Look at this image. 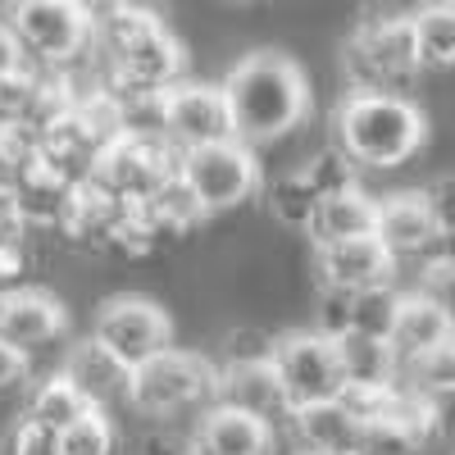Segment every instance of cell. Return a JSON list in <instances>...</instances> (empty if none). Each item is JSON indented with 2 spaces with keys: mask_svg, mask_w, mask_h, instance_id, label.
Segmentation results:
<instances>
[{
  "mask_svg": "<svg viewBox=\"0 0 455 455\" xmlns=\"http://www.w3.org/2000/svg\"><path fill=\"white\" fill-rule=\"evenodd\" d=\"M219 92L228 105V128L246 146L274 141L300 128V119L310 114L306 73L278 51H255L242 64H233V73L219 83Z\"/></svg>",
  "mask_w": 455,
  "mask_h": 455,
  "instance_id": "6da1fadb",
  "label": "cell"
},
{
  "mask_svg": "<svg viewBox=\"0 0 455 455\" xmlns=\"http://www.w3.org/2000/svg\"><path fill=\"white\" fill-rule=\"evenodd\" d=\"M92 36L109 60V87H137V92H164L182 78L187 55L169 23L146 5H119L92 23Z\"/></svg>",
  "mask_w": 455,
  "mask_h": 455,
  "instance_id": "7a4b0ae2",
  "label": "cell"
},
{
  "mask_svg": "<svg viewBox=\"0 0 455 455\" xmlns=\"http://www.w3.org/2000/svg\"><path fill=\"white\" fill-rule=\"evenodd\" d=\"M332 132L337 150L351 164L396 169L419 156V146L428 141V119L396 92H351L332 114Z\"/></svg>",
  "mask_w": 455,
  "mask_h": 455,
  "instance_id": "3957f363",
  "label": "cell"
},
{
  "mask_svg": "<svg viewBox=\"0 0 455 455\" xmlns=\"http://www.w3.org/2000/svg\"><path fill=\"white\" fill-rule=\"evenodd\" d=\"M124 401L137 414H150V419H173V414H187L205 401H214V364L205 355L192 351H156L141 364L128 369V387Z\"/></svg>",
  "mask_w": 455,
  "mask_h": 455,
  "instance_id": "277c9868",
  "label": "cell"
},
{
  "mask_svg": "<svg viewBox=\"0 0 455 455\" xmlns=\"http://www.w3.org/2000/svg\"><path fill=\"white\" fill-rule=\"evenodd\" d=\"M341 68H347L351 92H392L419 73L414 55V32L405 14H369L355 23V32L341 46Z\"/></svg>",
  "mask_w": 455,
  "mask_h": 455,
  "instance_id": "5b68a950",
  "label": "cell"
},
{
  "mask_svg": "<svg viewBox=\"0 0 455 455\" xmlns=\"http://www.w3.org/2000/svg\"><path fill=\"white\" fill-rule=\"evenodd\" d=\"M178 173L210 214L251 201L255 187H259L255 150L237 137H219V141H205V146L178 150Z\"/></svg>",
  "mask_w": 455,
  "mask_h": 455,
  "instance_id": "8992f818",
  "label": "cell"
},
{
  "mask_svg": "<svg viewBox=\"0 0 455 455\" xmlns=\"http://www.w3.org/2000/svg\"><path fill=\"white\" fill-rule=\"evenodd\" d=\"M5 28L14 32L19 51L42 64H64L92 42V19L68 0H14L5 10Z\"/></svg>",
  "mask_w": 455,
  "mask_h": 455,
  "instance_id": "52a82bcc",
  "label": "cell"
},
{
  "mask_svg": "<svg viewBox=\"0 0 455 455\" xmlns=\"http://www.w3.org/2000/svg\"><path fill=\"white\" fill-rule=\"evenodd\" d=\"M178 173V146H169L164 137H137V132H119L100 156L92 178L105 182L114 196L124 201H146L164 178Z\"/></svg>",
  "mask_w": 455,
  "mask_h": 455,
  "instance_id": "ba28073f",
  "label": "cell"
},
{
  "mask_svg": "<svg viewBox=\"0 0 455 455\" xmlns=\"http://www.w3.org/2000/svg\"><path fill=\"white\" fill-rule=\"evenodd\" d=\"M92 337L132 369L146 355H156V351L169 347V341H173V323H169V315L150 296H109L105 306L96 310Z\"/></svg>",
  "mask_w": 455,
  "mask_h": 455,
  "instance_id": "9c48e42d",
  "label": "cell"
},
{
  "mask_svg": "<svg viewBox=\"0 0 455 455\" xmlns=\"http://www.w3.org/2000/svg\"><path fill=\"white\" fill-rule=\"evenodd\" d=\"M269 360H274V369L283 378V392H287L291 405L337 396V387H341V373H337V360H332V341L319 328L283 332L274 341Z\"/></svg>",
  "mask_w": 455,
  "mask_h": 455,
  "instance_id": "30bf717a",
  "label": "cell"
},
{
  "mask_svg": "<svg viewBox=\"0 0 455 455\" xmlns=\"http://www.w3.org/2000/svg\"><path fill=\"white\" fill-rule=\"evenodd\" d=\"M160 132L169 146H205L219 137H233L228 128V105L219 83H169L160 92Z\"/></svg>",
  "mask_w": 455,
  "mask_h": 455,
  "instance_id": "8fae6325",
  "label": "cell"
},
{
  "mask_svg": "<svg viewBox=\"0 0 455 455\" xmlns=\"http://www.w3.org/2000/svg\"><path fill=\"white\" fill-rule=\"evenodd\" d=\"M214 401L246 410L264 424H278L291 414V401L283 392V378H278L269 351L264 355H233L228 364H214Z\"/></svg>",
  "mask_w": 455,
  "mask_h": 455,
  "instance_id": "7c38bea8",
  "label": "cell"
},
{
  "mask_svg": "<svg viewBox=\"0 0 455 455\" xmlns=\"http://www.w3.org/2000/svg\"><path fill=\"white\" fill-rule=\"evenodd\" d=\"M315 274L323 291H360L373 283H392L396 259L373 233L360 237H337L315 246Z\"/></svg>",
  "mask_w": 455,
  "mask_h": 455,
  "instance_id": "4fadbf2b",
  "label": "cell"
},
{
  "mask_svg": "<svg viewBox=\"0 0 455 455\" xmlns=\"http://www.w3.org/2000/svg\"><path fill=\"white\" fill-rule=\"evenodd\" d=\"M373 237L392 251V259H424L433 251H446V233L433 219L424 192H396L387 201H378Z\"/></svg>",
  "mask_w": 455,
  "mask_h": 455,
  "instance_id": "5bb4252c",
  "label": "cell"
},
{
  "mask_svg": "<svg viewBox=\"0 0 455 455\" xmlns=\"http://www.w3.org/2000/svg\"><path fill=\"white\" fill-rule=\"evenodd\" d=\"M68 310L64 300L42 291V287H0V337L10 347H46V341L64 337Z\"/></svg>",
  "mask_w": 455,
  "mask_h": 455,
  "instance_id": "9a60e30c",
  "label": "cell"
},
{
  "mask_svg": "<svg viewBox=\"0 0 455 455\" xmlns=\"http://www.w3.org/2000/svg\"><path fill=\"white\" fill-rule=\"evenodd\" d=\"M132 201L124 196H114L105 182L96 178H83V182H73V192L60 210V233L68 242H83V246H109V233L119 228V219L128 214Z\"/></svg>",
  "mask_w": 455,
  "mask_h": 455,
  "instance_id": "2e32d148",
  "label": "cell"
},
{
  "mask_svg": "<svg viewBox=\"0 0 455 455\" xmlns=\"http://www.w3.org/2000/svg\"><path fill=\"white\" fill-rule=\"evenodd\" d=\"M446 341H455L451 306L424 296V291H405L396 300V315H392V328H387V347L396 351V360L424 355L433 347H446Z\"/></svg>",
  "mask_w": 455,
  "mask_h": 455,
  "instance_id": "e0dca14e",
  "label": "cell"
},
{
  "mask_svg": "<svg viewBox=\"0 0 455 455\" xmlns=\"http://www.w3.org/2000/svg\"><path fill=\"white\" fill-rule=\"evenodd\" d=\"M287 424L296 433L300 451H319V455H355L360 442V419L341 405L337 396L323 401H306V405H291Z\"/></svg>",
  "mask_w": 455,
  "mask_h": 455,
  "instance_id": "ac0fdd59",
  "label": "cell"
},
{
  "mask_svg": "<svg viewBox=\"0 0 455 455\" xmlns=\"http://www.w3.org/2000/svg\"><path fill=\"white\" fill-rule=\"evenodd\" d=\"M269 451H274V424L233 405H214L192 437V455H269Z\"/></svg>",
  "mask_w": 455,
  "mask_h": 455,
  "instance_id": "d6986e66",
  "label": "cell"
},
{
  "mask_svg": "<svg viewBox=\"0 0 455 455\" xmlns=\"http://www.w3.org/2000/svg\"><path fill=\"white\" fill-rule=\"evenodd\" d=\"M78 396L87 405H105V401H124V387H128V364L114 355L109 347H100L96 337H83L78 347L68 351L64 369H60Z\"/></svg>",
  "mask_w": 455,
  "mask_h": 455,
  "instance_id": "ffe728a7",
  "label": "cell"
},
{
  "mask_svg": "<svg viewBox=\"0 0 455 455\" xmlns=\"http://www.w3.org/2000/svg\"><path fill=\"white\" fill-rule=\"evenodd\" d=\"M373 214H378V201L364 192V187L347 182V187H332L315 201V214L306 223L310 242H337V237H360V233H373Z\"/></svg>",
  "mask_w": 455,
  "mask_h": 455,
  "instance_id": "44dd1931",
  "label": "cell"
},
{
  "mask_svg": "<svg viewBox=\"0 0 455 455\" xmlns=\"http://www.w3.org/2000/svg\"><path fill=\"white\" fill-rule=\"evenodd\" d=\"M328 341H332V360H337L341 383H373V387H392L396 383V351L387 347L383 337L341 328Z\"/></svg>",
  "mask_w": 455,
  "mask_h": 455,
  "instance_id": "7402d4cb",
  "label": "cell"
},
{
  "mask_svg": "<svg viewBox=\"0 0 455 455\" xmlns=\"http://www.w3.org/2000/svg\"><path fill=\"white\" fill-rule=\"evenodd\" d=\"M137 210H141V219L150 223V233H156L160 242H164V237H187V233H196V228L210 219V210L196 201V192L182 182V173L164 178L146 201H137Z\"/></svg>",
  "mask_w": 455,
  "mask_h": 455,
  "instance_id": "603a6c76",
  "label": "cell"
},
{
  "mask_svg": "<svg viewBox=\"0 0 455 455\" xmlns=\"http://www.w3.org/2000/svg\"><path fill=\"white\" fill-rule=\"evenodd\" d=\"M410 32H414V55L419 68H446L455 60V5L451 0H433V5L410 10Z\"/></svg>",
  "mask_w": 455,
  "mask_h": 455,
  "instance_id": "cb8c5ba5",
  "label": "cell"
},
{
  "mask_svg": "<svg viewBox=\"0 0 455 455\" xmlns=\"http://www.w3.org/2000/svg\"><path fill=\"white\" fill-rule=\"evenodd\" d=\"M396 387L446 405V396H451V387H455V347L446 341V347H433V351H424V355L396 360Z\"/></svg>",
  "mask_w": 455,
  "mask_h": 455,
  "instance_id": "d4e9b609",
  "label": "cell"
},
{
  "mask_svg": "<svg viewBox=\"0 0 455 455\" xmlns=\"http://www.w3.org/2000/svg\"><path fill=\"white\" fill-rule=\"evenodd\" d=\"M68 192H73V182H68L64 173H55L51 164L36 160V169L14 187L10 196H14L23 223H55L60 210H64V201H68Z\"/></svg>",
  "mask_w": 455,
  "mask_h": 455,
  "instance_id": "484cf974",
  "label": "cell"
},
{
  "mask_svg": "<svg viewBox=\"0 0 455 455\" xmlns=\"http://www.w3.org/2000/svg\"><path fill=\"white\" fill-rule=\"evenodd\" d=\"M83 410H87V401L78 396V387H73L64 373H51L46 383H36V387H32V396H28V410H23V414L60 433L64 424L78 419Z\"/></svg>",
  "mask_w": 455,
  "mask_h": 455,
  "instance_id": "4316f807",
  "label": "cell"
},
{
  "mask_svg": "<svg viewBox=\"0 0 455 455\" xmlns=\"http://www.w3.org/2000/svg\"><path fill=\"white\" fill-rule=\"evenodd\" d=\"M396 300H401V291H396L392 283H373V287L347 291V328L387 341V328H392V315H396Z\"/></svg>",
  "mask_w": 455,
  "mask_h": 455,
  "instance_id": "83f0119b",
  "label": "cell"
},
{
  "mask_svg": "<svg viewBox=\"0 0 455 455\" xmlns=\"http://www.w3.org/2000/svg\"><path fill=\"white\" fill-rule=\"evenodd\" d=\"M114 442L119 433H114L109 414L100 405H87L78 419L55 433V455H114Z\"/></svg>",
  "mask_w": 455,
  "mask_h": 455,
  "instance_id": "f1b7e54d",
  "label": "cell"
},
{
  "mask_svg": "<svg viewBox=\"0 0 455 455\" xmlns=\"http://www.w3.org/2000/svg\"><path fill=\"white\" fill-rule=\"evenodd\" d=\"M424 442L414 437L396 414L383 405L373 419H360V442H355V455H419Z\"/></svg>",
  "mask_w": 455,
  "mask_h": 455,
  "instance_id": "f546056e",
  "label": "cell"
},
{
  "mask_svg": "<svg viewBox=\"0 0 455 455\" xmlns=\"http://www.w3.org/2000/svg\"><path fill=\"white\" fill-rule=\"evenodd\" d=\"M315 201H319V192H315V182L300 173V169L283 173V178L269 187V210H274V219L287 223V228H300V233H306V223H310V214H315Z\"/></svg>",
  "mask_w": 455,
  "mask_h": 455,
  "instance_id": "4dcf8cb0",
  "label": "cell"
},
{
  "mask_svg": "<svg viewBox=\"0 0 455 455\" xmlns=\"http://www.w3.org/2000/svg\"><path fill=\"white\" fill-rule=\"evenodd\" d=\"M42 160V146L36 137L19 124H0V192H14V187L36 169Z\"/></svg>",
  "mask_w": 455,
  "mask_h": 455,
  "instance_id": "1f68e13d",
  "label": "cell"
},
{
  "mask_svg": "<svg viewBox=\"0 0 455 455\" xmlns=\"http://www.w3.org/2000/svg\"><path fill=\"white\" fill-rule=\"evenodd\" d=\"M36 87H42V73H32L28 64L0 73V124H23L36 100Z\"/></svg>",
  "mask_w": 455,
  "mask_h": 455,
  "instance_id": "d6a6232c",
  "label": "cell"
},
{
  "mask_svg": "<svg viewBox=\"0 0 455 455\" xmlns=\"http://www.w3.org/2000/svg\"><path fill=\"white\" fill-rule=\"evenodd\" d=\"M300 173H306L310 182H315V192L323 196V192H332V187H347V182H355V169H351V160L347 156H341V150L332 146V150H323V156H315L306 169H300Z\"/></svg>",
  "mask_w": 455,
  "mask_h": 455,
  "instance_id": "836d02e7",
  "label": "cell"
},
{
  "mask_svg": "<svg viewBox=\"0 0 455 455\" xmlns=\"http://www.w3.org/2000/svg\"><path fill=\"white\" fill-rule=\"evenodd\" d=\"M10 455H55V428L46 424H36V419H23L14 424L10 433Z\"/></svg>",
  "mask_w": 455,
  "mask_h": 455,
  "instance_id": "e575fe53",
  "label": "cell"
},
{
  "mask_svg": "<svg viewBox=\"0 0 455 455\" xmlns=\"http://www.w3.org/2000/svg\"><path fill=\"white\" fill-rule=\"evenodd\" d=\"M23 378H28V351L23 347H10V341L0 337V392L19 387Z\"/></svg>",
  "mask_w": 455,
  "mask_h": 455,
  "instance_id": "d590c367",
  "label": "cell"
},
{
  "mask_svg": "<svg viewBox=\"0 0 455 455\" xmlns=\"http://www.w3.org/2000/svg\"><path fill=\"white\" fill-rule=\"evenodd\" d=\"M23 269H28V251H23V237L0 242V287H14Z\"/></svg>",
  "mask_w": 455,
  "mask_h": 455,
  "instance_id": "8d00e7d4",
  "label": "cell"
},
{
  "mask_svg": "<svg viewBox=\"0 0 455 455\" xmlns=\"http://www.w3.org/2000/svg\"><path fill=\"white\" fill-rule=\"evenodd\" d=\"M451 178H437L428 192H424V201H428V210H433V219L442 223V233H451Z\"/></svg>",
  "mask_w": 455,
  "mask_h": 455,
  "instance_id": "74e56055",
  "label": "cell"
},
{
  "mask_svg": "<svg viewBox=\"0 0 455 455\" xmlns=\"http://www.w3.org/2000/svg\"><path fill=\"white\" fill-rule=\"evenodd\" d=\"M23 214H19V205H14V196L10 192H0V242H10V237H23Z\"/></svg>",
  "mask_w": 455,
  "mask_h": 455,
  "instance_id": "f35d334b",
  "label": "cell"
},
{
  "mask_svg": "<svg viewBox=\"0 0 455 455\" xmlns=\"http://www.w3.org/2000/svg\"><path fill=\"white\" fill-rule=\"evenodd\" d=\"M14 64H23V51H19V42H14V32L0 23V73L14 68Z\"/></svg>",
  "mask_w": 455,
  "mask_h": 455,
  "instance_id": "ab89813d",
  "label": "cell"
},
{
  "mask_svg": "<svg viewBox=\"0 0 455 455\" xmlns=\"http://www.w3.org/2000/svg\"><path fill=\"white\" fill-rule=\"evenodd\" d=\"M73 10H83L92 23L100 19V14H109V10H119V5H128V0H68Z\"/></svg>",
  "mask_w": 455,
  "mask_h": 455,
  "instance_id": "60d3db41",
  "label": "cell"
},
{
  "mask_svg": "<svg viewBox=\"0 0 455 455\" xmlns=\"http://www.w3.org/2000/svg\"><path fill=\"white\" fill-rule=\"evenodd\" d=\"M296 455H319V451H296Z\"/></svg>",
  "mask_w": 455,
  "mask_h": 455,
  "instance_id": "b9f144b4",
  "label": "cell"
},
{
  "mask_svg": "<svg viewBox=\"0 0 455 455\" xmlns=\"http://www.w3.org/2000/svg\"><path fill=\"white\" fill-rule=\"evenodd\" d=\"M237 5H251V0H237Z\"/></svg>",
  "mask_w": 455,
  "mask_h": 455,
  "instance_id": "7bdbcfd3",
  "label": "cell"
}]
</instances>
